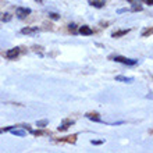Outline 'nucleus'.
Wrapping results in <instances>:
<instances>
[{
  "instance_id": "f257e3e1",
  "label": "nucleus",
  "mask_w": 153,
  "mask_h": 153,
  "mask_svg": "<svg viewBox=\"0 0 153 153\" xmlns=\"http://www.w3.org/2000/svg\"><path fill=\"white\" fill-rule=\"evenodd\" d=\"M114 61L121 63V64H127V65H135L138 63V60H134V59H127V57H123V56H116V57H114Z\"/></svg>"
},
{
  "instance_id": "f03ea898",
  "label": "nucleus",
  "mask_w": 153,
  "mask_h": 153,
  "mask_svg": "<svg viewBox=\"0 0 153 153\" xmlns=\"http://www.w3.org/2000/svg\"><path fill=\"white\" fill-rule=\"evenodd\" d=\"M16 14L20 20H24L25 17H28L31 14V8H27V7H17L16 10Z\"/></svg>"
},
{
  "instance_id": "7ed1b4c3",
  "label": "nucleus",
  "mask_w": 153,
  "mask_h": 153,
  "mask_svg": "<svg viewBox=\"0 0 153 153\" xmlns=\"http://www.w3.org/2000/svg\"><path fill=\"white\" fill-rule=\"evenodd\" d=\"M18 54H20V48H13V49H10V50L6 52V57L10 59V60H11V59H16Z\"/></svg>"
},
{
  "instance_id": "20e7f679",
  "label": "nucleus",
  "mask_w": 153,
  "mask_h": 153,
  "mask_svg": "<svg viewBox=\"0 0 153 153\" xmlns=\"http://www.w3.org/2000/svg\"><path fill=\"white\" fill-rule=\"evenodd\" d=\"M36 32H39L38 27H27V28L21 29V33H24V35H33V33H36Z\"/></svg>"
},
{
  "instance_id": "39448f33",
  "label": "nucleus",
  "mask_w": 153,
  "mask_h": 153,
  "mask_svg": "<svg viewBox=\"0 0 153 153\" xmlns=\"http://www.w3.org/2000/svg\"><path fill=\"white\" fill-rule=\"evenodd\" d=\"M73 124H74V120H70V118H68V120L63 121V123L60 124V127H59L57 129H59V131H65V129L68 128V127H71Z\"/></svg>"
},
{
  "instance_id": "423d86ee",
  "label": "nucleus",
  "mask_w": 153,
  "mask_h": 153,
  "mask_svg": "<svg viewBox=\"0 0 153 153\" xmlns=\"http://www.w3.org/2000/svg\"><path fill=\"white\" fill-rule=\"evenodd\" d=\"M85 117L92 121H96V123H102V118H100V114L99 113H86Z\"/></svg>"
},
{
  "instance_id": "0eeeda50",
  "label": "nucleus",
  "mask_w": 153,
  "mask_h": 153,
  "mask_svg": "<svg viewBox=\"0 0 153 153\" xmlns=\"http://www.w3.org/2000/svg\"><path fill=\"white\" fill-rule=\"evenodd\" d=\"M79 33L81 35H86V36H88V35H92L93 31H92V28H89L88 25H82V27L79 28Z\"/></svg>"
},
{
  "instance_id": "6e6552de",
  "label": "nucleus",
  "mask_w": 153,
  "mask_h": 153,
  "mask_svg": "<svg viewBox=\"0 0 153 153\" xmlns=\"http://www.w3.org/2000/svg\"><path fill=\"white\" fill-rule=\"evenodd\" d=\"M89 4L92 7H96V8H102L105 6V1L103 0H89Z\"/></svg>"
},
{
  "instance_id": "1a4fd4ad",
  "label": "nucleus",
  "mask_w": 153,
  "mask_h": 153,
  "mask_svg": "<svg viewBox=\"0 0 153 153\" xmlns=\"http://www.w3.org/2000/svg\"><path fill=\"white\" fill-rule=\"evenodd\" d=\"M116 81H121V82H127V84H131V82H134V78L132 76H116Z\"/></svg>"
},
{
  "instance_id": "9d476101",
  "label": "nucleus",
  "mask_w": 153,
  "mask_h": 153,
  "mask_svg": "<svg viewBox=\"0 0 153 153\" xmlns=\"http://www.w3.org/2000/svg\"><path fill=\"white\" fill-rule=\"evenodd\" d=\"M129 32V29H121V31H117V32L111 33V38H120V36H124L127 33Z\"/></svg>"
},
{
  "instance_id": "9b49d317",
  "label": "nucleus",
  "mask_w": 153,
  "mask_h": 153,
  "mask_svg": "<svg viewBox=\"0 0 153 153\" xmlns=\"http://www.w3.org/2000/svg\"><path fill=\"white\" fill-rule=\"evenodd\" d=\"M48 124H49L48 120H42V121H38V123H36V125L39 127V128H45V127H46Z\"/></svg>"
},
{
  "instance_id": "f8f14e48",
  "label": "nucleus",
  "mask_w": 153,
  "mask_h": 153,
  "mask_svg": "<svg viewBox=\"0 0 153 153\" xmlns=\"http://www.w3.org/2000/svg\"><path fill=\"white\" fill-rule=\"evenodd\" d=\"M49 18H52V20L57 21V20H60V16H59V14H56V13H49Z\"/></svg>"
},
{
  "instance_id": "ddd939ff",
  "label": "nucleus",
  "mask_w": 153,
  "mask_h": 153,
  "mask_svg": "<svg viewBox=\"0 0 153 153\" xmlns=\"http://www.w3.org/2000/svg\"><path fill=\"white\" fill-rule=\"evenodd\" d=\"M134 6H132V8H131V10H132V11H141L142 10V6H138L137 3H132Z\"/></svg>"
},
{
  "instance_id": "4468645a",
  "label": "nucleus",
  "mask_w": 153,
  "mask_h": 153,
  "mask_svg": "<svg viewBox=\"0 0 153 153\" xmlns=\"http://www.w3.org/2000/svg\"><path fill=\"white\" fill-rule=\"evenodd\" d=\"M3 21H10L11 20V16L10 14H3V18H1Z\"/></svg>"
},
{
  "instance_id": "2eb2a0df",
  "label": "nucleus",
  "mask_w": 153,
  "mask_h": 153,
  "mask_svg": "<svg viewBox=\"0 0 153 153\" xmlns=\"http://www.w3.org/2000/svg\"><path fill=\"white\" fill-rule=\"evenodd\" d=\"M152 33V28H149V29H146L145 32H143V36H146V35H150Z\"/></svg>"
},
{
  "instance_id": "dca6fc26",
  "label": "nucleus",
  "mask_w": 153,
  "mask_h": 153,
  "mask_svg": "<svg viewBox=\"0 0 153 153\" xmlns=\"http://www.w3.org/2000/svg\"><path fill=\"white\" fill-rule=\"evenodd\" d=\"M93 145H100V143H103V141H92Z\"/></svg>"
},
{
  "instance_id": "f3484780",
  "label": "nucleus",
  "mask_w": 153,
  "mask_h": 153,
  "mask_svg": "<svg viewBox=\"0 0 153 153\" xmlns=\"http://www.w3.org/2000/svg\"><path fill=\"white\" fill-rule=\"evenodd\" d=\"M143 1H145L146 4H149V6H152L153 4V0H143Z\"/></svg>"
},
{
  "instance_id": "a211bd4d",
  "label": "nucleus",
  "mask_w": 153,
  "mask_h": 153,
  "mask_svg": "<svg viewBox=\"0 0 153 153\" xmlns=\"http://www.w3.org/2000/svg\"><path fill=\"white\" fill-rule=\"evenodd\" d=\"M75 27H76L75 24H71V25H70V29H75Z\"/></svg>"
},
{
  "instance_id": "6ab92c4d",
  "label": "nucleus",
  "mask_w": 153,
  "mask_h": 153,
  "mask_svg": "<svg viewBox=\"0 0 153 153\" xmlns=\"http://www.w3.org/2000/svg\"><path fill=\"white\" fill-rule=\"evenodd\" d=\"M128 1H131V3H137V0H128Z\"/></svg>"
},
{
  "instance_id": "aec40b11",
  "label": "nucleus",
  "mask_w": 153,
  "mask_h": 153,
  "mask_svg": "<svg viewBox=\"0 0 153 153\" xmlns=\"http://www.w3.org/2000/svg\"><path fill=\"white\" fill-rule=\"evenodd\" d=\"M36 1H39V3H40V1H43V0H36Z\"/></svg>"
}]
</instances>
